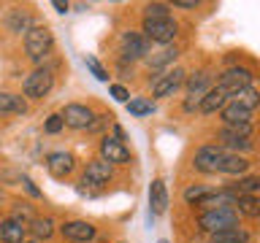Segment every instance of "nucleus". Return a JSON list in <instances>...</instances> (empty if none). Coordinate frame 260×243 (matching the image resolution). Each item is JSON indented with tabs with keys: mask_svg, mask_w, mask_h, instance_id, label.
Listing matches in <instances>:
<instances>
[{
	"mask_svg": "<svg viewBox=\"0 0 260 243\" xmlns=\"http://www.w3.org/2000/svg\"><path fill=\"white\" fill-rule=\"evenodd\" d=\"M201 230H206L211 235L222 232V230H233V227H239V211L233 206H217V208H209L203 211L201 219H198Z\"/></svg>",
	"mask_w": 260,
	"mask_h": 243,
	"instance_id": "nucleus-1",
	"label": "nucleus"
},
{
	"mask_svg": "<svg viewBox=\"0 0 260 243\" xmlns=\"http://www.w3.org/2000/svg\"><path fill=\"white\" fill-rule=\"evenodd\" d=\"M52 46H54V38H52V32H49V27H30L24 32V49H27V54L36 62L49 57Z\"/></svg>",
	"mask_w": 260,
	"mask_h": 243,
	"instance_id": "nucleus-2",
	"label": "nucleus"
},
{
	"mask_svg": "<svg viewBox=\"0 0 260 243\" xmlns=\"http://www.w3.org/2000/svg\"><path fill=\"white\" fill-rule=\"evenodd\" d=\"M176 22L171 19H144V32L141 35L146 40H154V44H168V40L176 38Z\"/></svg>",
	"mask_w": 260,
	"mask_h": 243,
	"instance_id": "nucleus-3",
	"label": "nucleus"
},
{
	"mask_svg": "<svg viewBox=\"0 0 260 243\" xmlns=\"http://www.w3.org/2000/svg\"><path fill=\"white\" fill-rule=\"evenodd\" d=\"M52 87H54V76H52V70H46V68H41V70H32L27 78H24V95L32 97V100H41V97H46L49 92H52Z\"/></svg>",
	"mask_w": 260,
	"mask_h": 243,
	"instance_id": "nucleus-4",
	"label": "nucleus"
},
{
	"mask_svg": "<svg viewBox=\"0 0 260 243\" xmlns=\"http://www.w3.org/2000/svg\"><path fill=\"white\" fill-rule=\"evenodd\" d=\"M225 157V149L222 146H214V143H206L195 151V162L192 165L201 170V173H219V162Z\"/></svg>",
	"mask_w": 260,
	"mask_h": 243,
	"instance_id": "nucleus-5",
	"label": "nucleus"
},
{
	"mask_svg": "<svg viewBox=\"0 0 260 243\" xmlns=\"http://www.w3.org/2000/svg\"><path fill=\"white\" fill-rule=\"evenodd\" d=\"M244 87H252V70L249 68H231V70H225L222 78H219V84H217V89H222L228 97H233Z\"/></svg>",
	"mask_w": 260,
	"mask_h": 243,
	"instance_id": "nucleus-6",
	"label": "nucleus"
},
{
	"mask_svg": "<svg viewBox=\"0 0 260 243\" xmlns=\"http://www.w3.org/2000/svg\"><path fill=\"white\" fill-rule=\"evenodd\" d=\"M149 54V40H146L141 32H125L122 35V57L125 60H144V57Z\"/></svg>",
	"mask_w": 260,
	"mask_h": 243,
	"instance_id": "nucleus-7",
	"label": "nucleus"
},
{
	"mask_svg": "<svg viewBox=\"0 0 260 243\" xmlns=\"http://www.w3.org/2000/svg\"><path fill=\"white\" fill-rule=\"evenodd\" d=\"M60 116H62V125H68L71 130H84V127H89V122H92L95 113L81 103H68Z\"/></svg>",
	"mask_w": 260,
	"mask_h": 243,
	"instance_id": "nucleus-8",
	"label": "nucleus"
},
{
	"mask_svg": "<svg viewBox=\"0 0 260 243\" xmlns=\"http://www.w3.org/2000/svg\"><path fill=\"white\" fill-rule=\"evenodd\" d=\"M182 81H184V70H182V68H171V70L162 73V76L154 78L152 95H154V97H166V95H171V92H176V89L182 87Z\"/></svg>",
	"mask_w": 260,
	"mask_h": 243,
	"instance_id": "nucleus-9",
	"label": "nucleus"
},
{
	"mask_svg": "<svg viewBox=\"0 0 260 243\" xmlns=\"http://www.w3.org/2000/svg\"><path fill=\"white\" fill-rule=\"evenodd\" d=\"M101 157H103V162H109V165H127V162H130V151L125 149V143L117 141V138L106 135L101 141Z\"/></svg>",
	"mask_w": 260,
	"mask_h": 243,
	"instance_id": "nucleus-10",
	"label": "nucleus"
},
{
	"mask_svg": "<svg viewBox=\"0 0 260 243\" xmlns=\"http://www.w3.org/2000/svg\"><path fill=\"white\" fill-rule=\"evenodd\" d=\"M252 125H241V127H225L222 133H219V141L222 146L228 149H252Z\"/></svg>",
	"mask_w": 260,
	"mask_h": 243,
	"instance_id": "nucleus-11",
	"label": "nucleus"
},
{
	"mask_svg": "<svg viewBox=\"0 0 260 243\" xmlns=\"http://www.w3.org/2000/svg\"><path fill=\"white\" fill-rule=\"evenodd\" d=\"M111 165L109 162H103V159H95V162H89L87 170H84V176H81V184H87V186H103V184H109L111 181Z\"/></svg>",
	"mask_w": 260,
	"mask_h": 243,
	"instance_id": "nucleus-12",
	"label": "nucleus"
},
{
	"mask_svg": "<svg viewBox=\"0 0 260 243\" xmlns=\"http://www.w3.org/2000/svg\"><path fill=\"white\" fill-rule=\"evenodd\" d=\"M60 232L68 240H73V243H87V240H92L95 235H98V230L89 222H65L60 227Z\"/></svg>",
	"mask_w": 260,
	"mask_h": 243,
	"instance_id": "nucleus-13",
	"label": "nucleus"
},
{
	"mask_svg": "<svg viewBox=\"0 0 260 243\" xmlns=\"http://www.w3.org/2000/svg\"><path fill=\"white\" fill-rule=\"evenodd\" d=\"M73 165H76V159H73V154H68V151H54V154H49V159H46V168L54 178H65L73 170Z\"/></svg>",
	"mask_w": 260,
	"mask_h": 243,
	"instance_id": "nucleus-14",
	"label": "nucleus"
},
{
	"mask_svg": "<svg viewBox=\"0 0 260 243\" xmlns=\"http://www.w3.org/2000/svg\"><path fill=\"white\" fill-rule=\"evenodd\" d=\"M149 208H152V216H160L168 211V189L162 178H154L149 186Z\"/></svg>",
	"mask_w": 260,
	"mask_h": 243,
	"instance_id": "nucleus-15",
	"label": "nucleus"
},
{
	"mask_svg": "<svg viewBox=\"0 0 260 243\" xmlns=\"http://www.w3.org/2000/svg\"><path fill=\"white\" fill-rule=\"evenodd\" d=\"M228 105V95L222 92V89H209L206 95L201 97V103H198V111L201 113H217V111H222Z\"/></svg>",
	"mask_w": 260,
	"mask_h": 243,
	"instance_id": "nucleus-16",
	"label": "nucleus"
},
{
	"mask_svg": "<svg viewBox=\"0 0 260 243\" xmlns=\"http://www.w3.org/2000/svg\"><path fill=\"white\" fill-rule=\"evenodd\" d=\"M249 119H252V113H249L247 108H241V105H236V103H228L225 108H222V122H225V127L249 125Z\"/></svg>",
	"mask_w": 260,
	"mask_h": 243,
	"instance_id": "nucleus-17",
	"label": "nucleus"
},
{
	"mask_svg": "<svg viewBox=\"0 0 260 243\" xmlns=\"http://www.w3.org/2000/svg\"><path fill=\"white\" fill-rule=\"evenodd\" d=\"M24 227L22 222H16V219H6V222H0V240L3 243H24Z\"/></svg>",
	"mask_w": 260,
	"mask_h": 243,
	"instance_id": "nucleus-18",
	"label": "nucleus"
},
{
	"mask_svg": "<svg viewBox=\"0 0 260 243\" xmlns=\"http://www.w3.org/2000/svg\"><path fill=\"white\" fill-rule=\"evenodd\" d=\"M249 170V162L239 157V154H228L225 151V157L222 162H219V173H228V176H241V173H247Z\"/></svg>",
	"mask_w": 260,
	"mask_h": 243,
	"instance_id": "nucleus-19",
	"label": "nucleus"
},
{
	"mask_svg": "<svg viewBox=\"0 0 260 243\" xmlns=\"http://www.w3.org/2000/svg\"><path fill=\"white\" fill-rule=\"evenodd\" d=\"M179 57V49L176 46H162L157 54H152V57H146V65H149V70H160V68H166V65H171Z\"/></svg>",
	"mask_w": 260,
	"mask_h": 243,
	"instance_id": "nucleus-20",
	"label": "nucleus"
},
{
	"mask_svg": "<svg viewBox=\"0 0 260 243\" xmlns=\"http://www.w3.org/2000/svg\"><path fill=\"white\" fill-rule=\"evenodd\" d=\"M8 30L11 32H27L32 27V19H30V11H24V8H14L11 14H8Z\"/></svg>",
	"mask_w": 260,
	"mask_h": 243,
	"instance_id": "nucleus-21",
	"label": "nucleus"
},
{
	"mask_svg": "<svg viewBox=\"0 0 260 243\" xmlns=\"http://www.w3.org/2000/svg\"><path fill=\"white\" fill-rule=\"evenodd\" d=\"M24 111H27V103L19 95L0 92V116H6V113H24Z\"/></svg>",
	"mask_w": 260,
	"mask_h": 243,
	"instance_id": "nucleus-22",
	"label": "nucleus"
},
{
	"mask_svg": "<svg viewBox=\"0 0 260 243\" xmlns=\"http://www.w3.org/2000/svg\"><path fill=\"white\" fill-rule=\"evenodd\" d=\"M239 214L249 216V219H257L260 216V202L255 194H241V197H236V206H233Z\"/></svg>",
	"mask_w": 260,
	"mask_h": 243,
	"instance_id": "nucleus-23",
	"label": "nucleus"
},
{
	"mask_svg": "<svg viewBox=\"0 0 260 243\" xmlns=\"http://www.w3.org/2000/svg\"><path fill=\"white\" fill-rule=\"evenodd\" d=\"M209 84H211V76L206 70H198L195 76L187 78V92H190V97H201L209 89Z\"/></svg>",
	"mask_w": 260,
	"mask_h": 243,
	"instance_id": "nucleus-24",
	"label": "nucleus"
},
{
	"mask_svg": "<svg viewBox=\"0 0 260 243\" xmlns=\"http://www.w3.org/2000/svg\"><path fill=\"white\" fill-rule=\"evenodd\" d=\"M211 243H249V232L241 230V227H233V230H222L211 235Z\"/></svg>",
	"mask_w": 260,
	"mask_h": 243,
	"instance_id": "nucleus-25",
	"label": "nucleus"
},
{
	"mask_svg": "<svg viewBox=\"0 0 260 243\" xmlns=\"http://www.w3.org/2000/svg\"><path fill=\"white\" fill-rule=\"evenodd\" d=\"M233 103L241 105V108H247V111L252 113V111H255V105L260 103V95H257L252 87H244V89H239V92L233 95Z\"/></svg>",
	"mask_w": 260,
	"mask_h": 243,
	"instance_id": "nucleus-26",
	"label": "nucleus"
},
{
	"mask_svg": "<svg viewBox=\"0 0 260 243\" xmlns=\"http://www.w3.org/2000/svg\"><path fill=\"white\" fill-rule=\"evenodd\" d=\"M30 230H32V235H36L38 240H46V238H52V232H54V222L49 216H44V219L36 216L30 222Z\"/></svg>",
	"mask_w": 260,
	"mask_h": 243,
	"instance_id": "nucleus-27",
	"label": "nucleus"
},
{
	"mask_svg": "<svg viewBox=\"0 0 260 243\" xmlns=\"http://www.w3.org/2000/svg\"><path fill=\"white\" fill-rule=\"evenodd\" d=\"M125 105H127V111L133 113V116H146V113H152V111H154V103L144 100V97H130Z\"/></svg>",
	"mask_w": 260,
	"mask_h": 243,
	"instance_id": "nucleus-28",
	"label": "nucleus"
},
{
	"mask_svg": "<svg viewBox=\"0 0 260 243\" xmlns=\"http://www.w3.org/2000/svg\"><path fill=\"white\" fill-rule=\"evenodd\" d=\"M168 6L166 3H146L144 6V19H168Z\"/></svg>",
	"mask_w": 260,
	"mask_h": 243,
	"instance_id": "nucleus-29",
	"label": "nucleus"
},
{
	"mask_svg": "<svg viewBox=\"0 0 260 243\" xmlns=\"http://www.w3.org/2000/svg\"><path fill=\"white\" fill-rule=\"evenodd\" d=\"M84 65H87L89 70H92V76H95L98 81H109V70H106L103 65L95 60V57H89V54H87V57H84Z\"/></svg>",
	"mask_w": 260,
	"mask_h": 243,
	"instance_id": "nucleus-30",
	"label": "nucleus"
},
{
	"mask_svg": "<svg viewBox=\"0 0 260 243\" xmlns=\"http://www.w3.org/2000/svg\"><path fill=\"white\" fill-rule=\"evenodd\" d=\"M206 194H209V189H206V186H190V189L184 192V200L190 202V206H192V202L198 206V202H201L203 197H206Z\"/></svg>",
	"mask_w": 260,
	"mask_h": 243,
	"instance_id": "nucleus-31",
	"label": "nucleus"
},
{
	"mask_svg": "<svg viewBox=\"0 0 260 243\" xmlns=\"http://www.w3.org/2000/svg\"><path fill=\"white\" fill-rule=\"evenodd\" d=\"M11 219H16V222H22V224H24V219H30V222H32L36 216H32V211H30V206H27V202H16V208H14V216H11Z\"/></svg>",
	"mask_w": 260,
	"mask_h": 243,
	"instance_id": "nucleus-32",
	"label": "nucleus"
},
{
	"mask_svg": "<svg viewBox=\"0 0 260 243\" xmlns=\"http://www.w3.org/2000/svg\"><path fill=\"white\" fill-rule=\"evenodd\" d=\"M44 130H46L49 135L60 133V130H62V116H60V113H52V116L46 119V125H44Z\"/></svg>",
	"mask_w": 260,
	"mask_h": 243,
	"instance_id": "nucleus-33",
	"label": "nucleus"
},
{
	"mask_svg": "<svg viewBox=\"0 0 260 243\" xmlns=\"http://www.w3.org/2000/svg\"><path fill=\"white\" fill-rule=\"evenodd\" d=\"M111 95H114V100H119V103H127L130 100V92L122 84H111Z\"/></svg>",
	"mask_w": 260,
	"mask_h": 243,
	"instance_id": "nucleus-34",
	"label": "nucleus"
},
{
	"mask_svg": "<svg viewBox=\"0 0 260 243\" xmlns=\"http://www.w3.org/2000/svg\"><path fill=\"white\" fill-rule=\"evenodd\" d=\"M22 181H24V189H27V192L32 194V197H41V192L36 189V184H32V181H30V178H27V176H24V178H22Z\"/></svg>",
	"mask_w": 260,
	"mask_h": 243,
	"instance_id": "nucleus-35",
	"label": "nucleus"
},
{
	"mask_svg": "<svg viewBox=\"0 0 260 243\" xmlns=\"http://www.w3.org/2000/svg\"><path fill=\"white\" fill-rule=\"evenodd\" d=\"M176 8H198V0H174Z\"/></svg>",
	"mask_w": 260,
	"mask_h": 243,
	"instance_id": "nucleus-36",
	"label": "nucleus"
},
{
	"mask_svg": "<svg viewBox=\"0 0 260 243\" xmlns=\"http://www.w3.org/2000/svg\"><path fill=\"white\" fill-rule=\"evenodd\" d=\"M198 103H201V97H187V100H184V111L198 108Z\"/></svg>",
	"mask_w": 260,
	"mask_h": 243,
	"instance_id": "nucleus-37",
	"label": "nucleus"
},
{
	"mask_svg": "<svg viewBox=\"0 0 260 243\" xmlns=\"http://www.w3.org/2000/svg\"><path fill=\"white\" fill-rule=\"evenodd\" d=\"M52 6H54L57 11H60V14H65V11H68V8H71V3H62V0H54Z\"/></svg>",
	"mask_w": 260,
	"mask_h": 243,
	"instance_id": "nucleus-38",
	"label": "nucleus"
},
{
	"mask_svg": "<svg viewBox=\"0 0 260 243\" xmlns=\"http://www.w3.org/2000/svg\"><path fill=\"white\" fill-rule=\"evenodd\" d=\"M160 243H168V240H160Z\"/></svg>",
	"mask_w": 260,
	"mask_h": 243,
	"instance_id": "nucleus-39",
	"label": "nucleus"
},
{
	"mask_svg": "<svg viewBox=\"0 0 260 243\" xmlns=\"http://www.w3.org/2000/svg\"><path fill=\"white\" fill-rule=\"evenodd\" d=\"M32 243H41V240H32Z\"/></svg>",
	"mask_w": 260,
	"mask_h": 243,
	"instance_id": "nucleus-40",
	"label": "nucleus"
}]
</instances>
